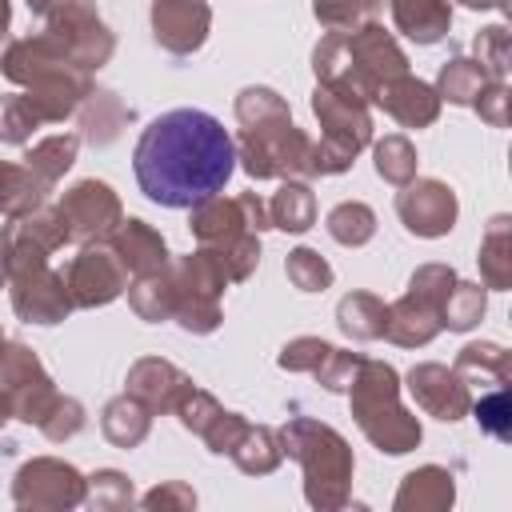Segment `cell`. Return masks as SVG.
I'll use <instances>...</instances> for the list:
<instances>
[{"instance_id": "1", "label": "cell", "mask_w": 512, "mask_h": 512, "mask_svg": "<svg viewBox=\"0 0 512 512\" xmlns=\"http://www.w3.org/2000/svg\"><path fill=\"white\" fill-rule=\"evenodd\" d=\"M232 168L236 144L228 128L200 108H172L156 116L132 148L136 184L160 208H192L224 192Z\"/></svg>"}, {"instance_id": "2", "label": "cell", "mask_w": 512, "mask_h": 512, "mask_svg": "<svg viewBox=\"0 0 512 512\" xmlns=\"http://www.w3.org/2000/svg\"><path fill=\"white\" fill-rule=\"evenodd\" d=\"M0 72L4 80L24 88L44 124H64L68 116H76L80 100L92 92V72H84L44 28L8 40L0 52Z\"/></svg>"}, {"instance_id": "3", "label": "cell", "mask_w": 512, "mask_h": 512, "mask_svg": "<svg viewBox=\"0 0 512 512\" xmlns=\"http://www.w3.org/2000/svg\"><path fill=\"white\" fill-rule=\"evenodd\" d=\"M312 72H316V84L344 88L372 104L380 84L408 72V56L384 24L368 20L352 32L320 36V44L312 48Z\"/></svg>"}, {"instance_id": "4", "label": "cell", "mask_w": 512, "mask_h": 512, "mask_svg": "<svg viewBox=\"0 0 512 512\" xmlns=\"http://www.w3.org/2000/svg\"><path fill=\"white\" fill-rule=\"evenodd\" d=\"M284 456H292L304 472V500L316 512H340L352 500V472L356 456L352 444L324 420L312 416H288L280 428Z\"/></svg>"}, {"instance_id": "5", "label": "cell", "mask_w": 512, "mask_h": 512, "mask_svg": "<svg viewBox=\"0 0 512 512\" xmlns=\"http://www.w3.org/2000/svg\"><path fill=\"white\" fill-rule=\"evenodd\" d=\"M348 404H352V420L364 432V440L380 448L384 456H404L420 448L424 428L400 404V372L388 360H360L348 384Z\"/></svg>"}, {"instance_id": "6", "label": "cell", "mask_w": 512, "mask_h": 512, "mask_svg": "<svg viewBox=\"0 0 512 512\" xmlns=\"http://www.w3.org/2000/svg\"><path fill=\"white\" fill-rule=\"evenodd\" d=\"M312 116L320 124V140L312 144V164L316 176H340L352 168V160L372 144V112L368 100L332 88V84H316L312 88Z\"/></svg>"}, {"instance_id": "7", "label": "cell", "mask_w": 512, "mask_h": 512, "mask_svg": "<svg viewBox=\"0 0 512 512\" xmlns=\"http://www.w3.org/2000/svg\"><path fill=\"white\" fill-rule=\"evenodd\" d=\"M232 144H236L240 168L252 180H312L316 176V164H312L316 140L304 128H296L292 116L240 128Z\"/></svg>"}, {"instance_id": "8", "label": "cell", "mask_w": 512, "mask_h": 512, "mask_svg": "<svg viewBox=\"0 0 512 512\" xmlns=\"http://www.w3.org/2000/svg\"><path fill=\"white\" fill-rule=\"evenodd\" d=\"M172 280H176V312L172 320L192 332V336H208L220 328L224 312H220V296L232 284L224 272V260L212 248H196L188 256L172 260Z\"/></svg>"}, {"instance_id": "9", "label": "cell", "mask_w": 512, "mask_h": 512, "mask_svg": "<svg viewBox=\"0 0 512 512\" xmlns=\"http://www.w3.org/2000/svg\"><path fill=\"white\" fill-rule=\"evenodd\" d=\"M88 496V476L56 456H32L12 476V504L28 512H68Z\"/></svg>"}, {"instance_id": "10", "label": "cell", "mask_w": 512, "mask_h": 512, "mask_svg": "<svg viewBox=\"0 0 512 512\" xmlns=\"http://www.w3.org/2000/svg\"><path fill=\"white\" fill-rule=\"evenodd\" d=\"M0 388L12 400V420L36 424V428L48 420V412L60 400L48 368L40 364V356L24 340H4V348H0Z\"/></svg>"}, {"instance_id": "11", "label": "cell", "mask_w": 512, "mask_h": 512, "mask_svg": "<svg viewBox=\"0 0 512 512\" xmlns=\"http://www.w3.org/2000/svg\"><path fill=\"white\" fill-rule=\"evenodd\" d=\"M44 32L84 68L96 72L112 60L116 36L96 12V0H56V8L44 16Z\"/></svg>"}, {"instance_id": "12", "label": "cell", "mask_w": 512, "mask_h": 512, "mask_svg": "<svg viewBox=\"0 0 512 512\" xmlns=\"http://www.w3.org/2000/svg\"><path fill=\"white\" fill-rule=\"evenodd\" d=\"M4 288H8L12 312H16L24 324H44V328H52V324L68 320V312H72V296H68L64 272H56L48 260L8 268Z\"/></svg>"}, {"instance_id": "13", "label": "cell", "mask_w": 512, "mask_h": 512, "mask_svg": "<svg viewBox=\"0 0 512 512\" xmlns=\"http://www.w3.org/2000/svg\"><path fill=\"white\" fill-rule=\"evenodd\" d=\"M64 224H68V244H96V240H108L116 232V224L124 220V204L116 196L112 184L88 176V180H76L72 188L60 192L56 200Z\"/></svg>"}, {"instance_id": "14", "label": "cell", "mask_w": 512, "mask_h": 512, "mask_svg": "<svg viewBox=\"0 0 512 512\" xmlns=\"http://www.w3.org/2000/svg\"><path fill=\"white\" fill-rule=\"evenodd\" d=\"M64 284H68L72 308H104L124 296L128 272L116 260V252L104 240H96V244H80V252L64 264Z\"/></svg>"}, {"instance_id": "15", "label": "cell", "mask_w": 512, "mask_h": 512, "mask_svg": "<svg viewBox=\"0 0 512 512\" xmlns=\"http://www.w3.org/2000/svg\"><path fill=\"white\" fill-rule=\"evenodd\" d=\"M396 216H400V224L412 236L436 240V236H448L456 228L460 200H456V192L444 180H436V176H412L396 192Z\"/></svg>"}, {"instance_id": "16", "label": "cell", "mask_w": 512, "mask_h": 512, "mask_svg": "<svg viewBox=\"0 0 512 512\" xmlns=\"http://www.w3.org/2000/svg\"><path fill=\"white\" fill-rule=\"evenodd\" d=\"M404 384H408L412 400H416L428 416H436V420H444V424L464 420L468 408H472V388H468V380H464L456 368H448V364H436V360L412 364L408 376H404Z\"/></svg>"}, {"instance_id": "17", "label": "cell", "mask_w": 512, "mask_h": 512, "mask_svg": "<svg viewBox=\"0 0 512 512\" xmlns=\"http://www.w3.org/2000/svg\"><path fill=\"white\" fill-rule=\"evenodd\" d=\"M152 40L172 56H192L212 32L208 0H152Z\"/></svg>"}, {"instance_id": "18", "label": "cell", "mask_w": 512, "mask_h": 512, "mask_svg": "<svg viewBox=\"0 0 512 512\" xmlns=\"http://www.w3.org/2000/svg\"><path fill=\"white\" fill-rule=\"evenodd\" d=\"M192 376L184 368H176L172 360L164 356H140L132 368H128V380H124V392L136 396L152 416H168L176 412V404L192 392Z\"/></svg>"}, {"instance_id": "19", "label": "cell", "mask_w": 512, "mask_h": 512, "mask_svg": "<svg viewBox=\"0 0 512 512\" xmlns=\"http://www.w3.org/2000/svg\"><path fill=\"white\" fill-rule=\"evenodd\" d=\"M372 104L384 108V112H388L396 124H404V128H428V124H436L444 100L436 96L432 84H424V80H416L412 72H404V76L380 84L376 96H372Z\"/></svg>"}, {"instance_id": "20", "label": "cell", "mask_w": 512, "mask_h": 512, "mask_svg": "<svg viewBox=\"0 0 512 512\" xmlns=\"http://www.w3.org/2000/svg\"><path fill=\"white\" fill-rule=\"evenodd\" d=\"M104 244L116 252V260L124 264V272H128V276L156 272V268H164V264L172 260V256H168L164 236H160L148 220H136V216L120 220V224H116V232H112Z\"/></svg>"}, {"instance_id": "21", "label": "cell", "mask_w": 512, "mask_h": 512, "mask_svg": "<svg viewBox=\"0 0 512 512\" xmlns=\"http://www.w3.org/2000/svg\"><path fill=\"white\" fill-rule=\"evenodd\" d=\"M188 228H192V236H196L204 248H212V252H224V248H232L244 232H252V228L244 224L240 200H236V196L228 200V196H220V192L188 208ZM256 236H260V232H256Z\"/></svg>"}, {"instance_id": "22", "label": "cell", "mask_w": 512, "mask_h": 512, "mask_svg": "<svg viewBox=\"0 0 512 512\" xmlns=\"http://www.w3.org/2000/svg\"><path fill=\"white\" fill-rule=\"evenodd\" d=\"M452 504H456V476L440 464L412 468L400 480L396 500H392L396 512H448Z\"/></svg>"}, {"instance_id": "23", "label": "cell", "mask_w": 512, "mask_h": 512, "mask_svg": "<svg viewBox=\"0 0 512 512\" xmlns=\"http://www.w3.org/2000/svg\"><path fill=\"white\" fill-rule=\"evenodd\" d=\"M440 332H444L440 312H436L432 304L416 300L412 292H404L400 300H392V304H388L384 336H388L392 344H400V348H424V344H432Z\"/></svg>"}, {"instance_id": "24", "label": "cell", "mask_w": 512, "mask_h": 512, "mask_svg": "<svg viewBox=\"0 0 512 512\" xmlns=\"http://www.w3.org/2000/svg\"><path fill=\"white\" fill-rule=\"evenodd\" d=\"M76 116H80V140H88V144H96V148L112 144V140L132 124V108H128L112 88H96V84H92V92L80 100Z\"/></svg>"}, {"instance_id": "25", "label": "cell", "mask_w": 512, "mask_h": 512, "mask_svg": "<svg viewBox=\"0 0 512 512\" xmlns=\"http://www.w3.org/2000/svg\"><path fill=\"white\" fill-rule=\"evenodd\" d=\"M396 32H404L412 44L428 48L440 44L452 28V4L448 0H388Z\"/></svg>"}, {"instance_id": "26", "label": "cell", "mask_w": 512, "mask_h": 512, "mask_svg": "<svg viewBox=\"0 0 512 512\" xmlns=\"http://www.w3.org/2000/svg\"><path fill=\"white\" fill-rule=\"evenodd\" d=\"M128 292V308L144 320V324H164L172 320L176 312V280H172V260L156 272H144V276H132V284L124 288Z\"/></svg>"}, {"instance_id": "27", "label": "cell", "mask_w": 512, "mask_h": 512, "mask_svg": "<svg viewBox=\"0 0 512 512\" xmlns=\"http://www.w3.org/2000/svg\"><path fill=\"white\" fill-rule=\"evenodd\" d=\"M100 432H104V440L108 444H116V448H140L144 440H148V432H152V412L136 400V396H128V392H120V396H112L108 404H104V412H100Z\"/></svg>"}, {"instance_id": "28", "label": "cell", "mask_w": 512, "mask_h": 512, "mask_svg": "<svg viewBox=\"0 0 512 512\" xmlns=\"http://www.w3.org/2000/svg\"><path fill=\"white\" fill-rule=\"evenodd\" d=\"M48 192H52V184H44L28 164L0 160V216L4 220H20V216L36 212Z\"/></svg>"}, {"instance_id": "29", "label": "cell", "mask_w": 512, "mask_h": 512, "mask_svg": "<svg viewBox=\"0 0 512 512\" xmlns=\"http://www.w3.org/2000/svg\"><path fill=\"white\" fill-rule=\"evenodd\" d=\"M476 264H480V276H484V288H512V216H492L488 228H484V240H480V252H476Z\"/></svg>"}, {"instance_id": "30", "label": "cell", "mask_w": 512, "mask_h": 512, "mask_svg": "<svg viewBox=\"0 0 512 512\" xmlns=\"http://www.w3.org/2000/svg\"><path fill=\"white\" fill-rule=\"evenodd\" d=\"M280 460H284V444H280V428L272 424H248L240 444L232 448V464L244 476H268L280 468Z\"/></svg>"}, {"instance_id": "31", "label": "cell", "mask_w": 512, "mask_h": 512, "mask_svg": "<svg viewBox=\"0 0 512 512\" xmlns=\"http://www.w3.org/2000/svg\"><path fill=\"white\" fill-rule=\"evenodd\" d=\"M268 220L280 232H296V236L308 232L316 224V196L308 180H284L268 200Z\"/></svg>"}, {"instance_id": "32", "label": "cell", "mask_w": 512, "mask_h": 512, "mask_svg": "<svg viewBox=\"0 0 512 512\" xmlns=\"http://www.w3.org/2000/svg\"><path fill=\"white\" fill-rule=\"evenodd\" d=\"M384 316H388V304L372 292H348L336 304V324L348 340H380L384 336Z\"/></svg>"}, {"instance_id": "33", "label": "cell", "mask_w": 512, "mask_h": 512, "mask_svg": "<svg viewBox=\"0 0 512 512\" xmlns=\"http://www.w3.org/2000/svg\"><path fill=\"white\" fill-rule=\"evenodd\" d=\"M452 368L468 384L472 380H492V388H496V384H508V376H512V352L504 344H496V340H472V344H464L456 352Z\"/></svg>"}, {"instance_id": "34", "label": "cell", "mask_w": 512, "mask_h": 512, "mask_svg": "<svg viewBox=\"0 0 512 512\" xmlns=\"http://www.w3.org/2000/svg\"><path fill=\"white\" fill-rule=\"evenodd\" d=\"M484 84H488V76H484V68H480L476 60H468V56H452V60L440 64L432 88H436L440 100L460 104V108H472V100L480 96Z\"/></svg>"}, {"instance_id": "35", "label": "cell", "mask_w": 512, "mask_h": 512, "mask_svg": "<svg viewBox=\"0 0 512 512\" xmlns=\"http://www.w3.org/2000/svg\"><path fill=\"white\" fill-rule=\"evenodd\" d=\"M76 148H80V136H76V132H56V136L36 140V144L24 152V164H28L44 184H56V180L76 164Z\"/></svg>"}, {"instance_id": "36", "label": "cell", "mask_w": 512, "mask_h": 512, "mask_svg": "<svg viewBox=\"0 0 512 512\" xmlns=\"http://www.w3.org/2000/svg\"><path fill=\"white\" fill-rule=\"evenodd\" d=\"M372 164H376V176L384 180V184H392V188H400V184H408L412 176H416V148H412V140L408 136H400V132H388L384 140H372Z\"/></svg>"}, {"instance_id": "37", "label": "cell", "mask_w": 512, "mask_h": 512, "mask_svg": "<svg viewBox=\"0 0 512 512\" xmlns=\"http://www.w3.org/2000/svg\"><path fill=\"white\" fill-rule=\"evenodd\" d=\"M324 228H328V236H332L336 244L360 248V244H368V240L376 236V212H372L364 200H340V204L328 212Z\"/></svg>"}, {"instance_id": "38", "label": "cell", "mask_w": 512, "mask_h": 512, "mask_svg": "<svg viewBox=\"0 0 512 512\" xmlns=\"http://www.w3.org/2000/svg\"><path fill=\"white\" fill-rule=\"evenodd\" d=\"M484 312H488V288H480L476 280H456L440 308V324L448 332H468L484 320Z\"/></svg>"}, {"instance_id": "39", "label": "cell", "mask_w": 512, "mask_h": 512, "mask_svg": "<svg viewBox=\"0 0 512 512\" xmlns=\"http://www.w3.org/2000/svg\"><path fill=\"white\" fill-rule=\"evenodd\" d=\"M232 112H236L240 128H252V124H264V120L292 116L288 100H284L276 88H268V84H248V88H240V92H236Z\"/></svg>"}, {"instance_id": "40", "label": "cell", "mask_w": 512, "mask_h": 512, "mask_svg": "<svg viewBox=\"0 0 512 512\" xmlns=\"http://www.w3.org/2000/svg\"><path fill=\"white\" fill-rule=\"evenodd\" d=\"M84 504L96 508V512H120V508H132L136 504V488H132V480L120 468H96L88 476Z\"/></svg>"}, {"instance_id": "41", "label": "cell", "mask_w": 512, "mask_h": 512, "mask_svg": "<svg viewBox=\"0 0 512 512\" xmlns=\"http://www.w3.org/2000/svg\"><path fill=\"white\" fill-rule=\"evenodd\" d=\"M384 0H312V16L328 32H352L368 20H376Z\"/></svg>"}, {"instance_id": "42", "label": "cell", "mask_w": 512, "mask_h": 512, "mask_svg": "<svg viewBox=\"0 0 512 512\" xmlns=\"http://www.w3.org/2000/svg\"><path fill=\"white\" fill-rule=\"evenodd\" d=\"M472 52H476V64L484 68L488 80H504L508 76V64H512V36L504 24H488L472 36Z\"/></svg>"}, {"instance_id": "43", "label": "cell", "mask_w": 512, "mask_h": 512, "mask_svg": "<svg viewBox=\"0 0 512 512\" xmlns=\"http://www.w3.org/2000/svg\"><path fill=\"white\" fill-rule=\"evenodd\" d=\"M40 124L44 120H40V112L32 108V100L24 92L0 96V144H28Z\"/></svg>"}, {"instance_id": "44", "label": "cell", "mask_w": 512, "mask_h": 512, "mask_svg": "<svg viewBox=\"0 0 512 512\" xmlns=\"http://www.w3.org/2000/svg\"><path fill=\"white\" fill-rule=\"evenodd\" d=\"M284 272H288V280L300 292H324V288H332V264L316 248H304V244L292 248L288 260H284Z\"/></svg>"}, {"instance_id": "45", "label": "cell", "mask_w": 512, "mask_h": 512, "mask_svg": "<svg viewBox=\"0 0 512 512\" xmlns=\"http://www.w3.org/2000/svg\"><path fill=\"white\" fill-rule=\"evenodd\" d=\"M468 412H476V424H480L488 436L512 440V400H508V384H496L492 392H484L480 400H472Z\"/></svg>"}, {"instance_id": "46", "label": "cell", "mask_w": 512, "mask_h": 512, "mask_svg": "<svg viewBox=\"0 0 512 512\" xmlns=\"http://www.w3.org/2000/svg\"><path fill=\"white\" fill-rule=\"evenodd\" d=\"M456 280H460V276H456V268H452V264H420V268L408 276V292H412L416 300H424V304H432V308L440 312Z\"/></svg>"}, {"instance_id": "47", "label": "cell", "mask_w": 512, "mask_h": 512, "mask_svg": "<svg viewBox=\"0 0 512 512\" xmlns=\"http://www.w3.org/2000/svg\"><path fill=\"white\" fill-rule=\"evenodd\" d=\"M328 352H332L328 340H320V336H296V340H288V344L280 348L276 364H280L284 372H308V376H312Z\"/></svg>"}, {"instance_id": "48", "label": "cell", "mask_w": 512, "mask_h": 512, "mask_svg": "<svg viewBox=\"0 0 512 512\" xmlns=\"http://www.w3.org/2000/svg\"><path fill=\"white\" fill-rule=\"evenodd\" d=\"M84 424H88L84 404H80L76 396H64V392H60V400H56V408L48 412V420L40 424V432H44L52 444H64V440H72Z\"/></svg>"}, {"instance_id": "49", "label": "cell", "mask_w": 512, "mask_h": 512, "mask_svg": "<svg viewBox=\"0 0 512 512\" xmlns=\"http://www.w3.org/2000/svg\"><path fill=\"white\" fill-rule=\"evenodd\" d=\"M360 352H344V348H336L332 344V352L320 360V368L312 372L316 376V384L320 388H328V392H348V384H352V376H356V368H360Z\"/></svg>"}, {"instance_id": "50", "label": "cell", "mask_w": 512, "mask_h": 512, "mask_svg": "<svg viewBox=\"0 0 512 512\" xmlns=\"http://www.w3.org/2000/svg\"><path fill=\"white\" fill-rule=\"evenodd\" d=\"M220 408H224V404H220L212 392L192 388V392H188V396L176 404V412H172V416H176V420H180V424H184L192 436H200V432H204V428L216 420V412H220Z\"/></svg>"}, {"instance_id": "51", "label": "cell", "mask_w": 512, "mask_h": 512, "mask_svg": "<svg viewBox=\"0 0 512 512\" xmlns=\"http://www.w3.org/2000/svg\"><path fill=\"white\" fill-rule=\"evenodd\" d=\"M244 428H248V420H244L240 412L220 408V412H216V420H212V424L200 432V440L208 444V452H216V456H232V448L240 444Z\"/></svg>"}, {"instance_id": "52", "label": "cell", "mask_w": 512, "mask_h": 512, "mask_svg": "<svg viewBox=\"0 0 512 512\" xmlns=\"http://www.w3.org/2000/svg\"><path fill=\"white\" fill-rule=\"evenodd\" d=\"M216 256L224 260L228 280L240 284V280H248V276L256 272V264H260V236H256V232H244L232 248H224V252H216Z\"/></svg>"}, {"instance_id": "53", "label": "cell", "mask_w": 512, "mask_h": 512, "mask_svg": "<svg viewBox=\"0 0 512 512\" xmlns=\"http://www.w3.org/2000/svg\"><path fill=\"white\" fill-rule=\"evenodd\" d=\"M140 508H148V512H188V508H196V492H192V484H184V480H164V484H156L152 492H144L140 500H136Z\"/></svg>"}, {"instance_id": "54", "label": "cell", "mask_w": 512, "mask_h": 512, "mask_svg": "<svg viewBox=\"0 0 512 512\" xmlns=\"http://www.w3.org/2000/svg\"><path fill=\"white\" fill-rule=\"evenodd\" d=\"M472 112H476L484 124L504 128V124H508V84H504V80H488V84L480 88V96L472 100Z\"/></svg>"}, {"instance_id": "55", "label": "cell", "mask_w": 512, "mask_h": 512, "mask_svg": "<svg viewBox=\"0 0 512 512\" xmlns=\"http://www.w3.org/2000/svg\"><path fill=\"white\" fill-rule=\"evenodd\" d=\"M236 200H240L244 224H248L252 232H268V228H272V220H268V200H260L256 192H240Z\"/></svg>"}, {"instance_id": "56", "label": "cell", "mask_w": 512, "mask_h": 512, "mask_svg": "<svg viewBox=\"0 0 512 512\" xmlns=\"http://www.w3.org/2000/svg\"><path fill=\"white\" fill-rule=\"evenodd\" d=\"M8 24H12V0H0V52L8 44Z\"/></svg>"}, {"instance_id": "57", "label": "cell", "mask_w": 512, "mask_h": 512, "mask_svg": "<svg viewBox=\"0 0 512 512\" xmlns=\"http://www.w3.org/2000/svg\"><path fill=\"white\" fill-rule=\"evenodd\" d=\"M460 4H464V8H476V12H480V8H496V12H508V0H460Z\"/></svg>"}, {"instance_id": "58", "label": "cell", "mask_w": 512, "mask_h": 512, "mask_svg": "<svg viewBox=\"0 0 512 512\" xmlns=\"http://www.w3.org/2000/svg\"><path fill=\"white\" fill-rule=\"evenodd\" d=\"M24 4H28V12H32V16H40V20L56 8V0H24Z\"/></svg>"}, {"instance_id": "59", "label": "cell", "mask_w": 512, "mask_h": 512, "mask_svg": "<svg viewBox=\"0 0 512 512\" xmlns=\"http://www.w3.org/2000/svg\"><path fill=\"white\" fill-rule=\"evenodd\" d=\"M8 420H12V400H8V392L0 388V428H4Z\"/></svg>"}, {"instance_id": "60", "label": "cell", "mask_w": 512, "mask_h": 512, "mask_svg": "<svg viewBox=\"0 0 512 512\" xmlns=\"http://www.w3.org/2000/svg\"><path fill=\"white\" fill-rule=\"evenodd\" d=\"M4 256H8V252H4V228H0V288H4V280H8V272H4Z\"/></svg>"}, {"instance_id": "61", "label": "cell", "mask_w": 512, "mask_h": 512, "mask_svg": "<svg viewBox=\"0 0 512 512\" xmlns=\"http://www.w3.org/2000/svg\"><path fill=\"white\" fill-rule=\"evenodd\" d=\"M0 348H4V328H0Z\"/></svg>"}]
</instances>
